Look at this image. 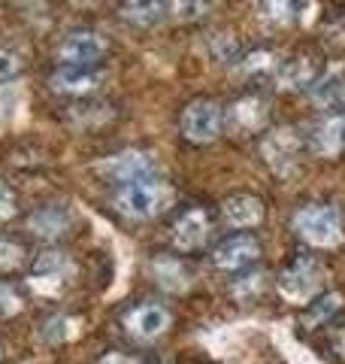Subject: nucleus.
Returning <instances> with one entry per match:
<instances>
[{
  "label": "nucleus",
  "mask_w": 345,
  "mask_h": 364,
  "mask_svg": "<svg viewBox=\"0 0 345 364\" xmlns=\"http://www.w3.org/2000/svg\"><path fill=\"white\" fill-rule=\"evenodd\" d=\"M291 231L312 249H336L345 240L342 215L333 203H303L291 215Z\"/></svg>",
  "instance_id": "nucleus-1"
},
{
  "label": "nucleus",
  "mask_w": 345,
  "mask_h": 364,
  "mask_svg": "<svg viewBox=\"0 0 345 364\" xmlns=\"http://www.w3.org/2000/svg\"><path fill=\"white\" fill-rule=\"evenodd\" d=\"M275 289H279V294L288 304L306 306L309 301H315L324 291V267H321V261L315 255L300 252L279 270Z\"/></svg>",
  "instance_id": "nucleus-2"
},
{
  "label": "nucleus",
  "mask_w": 345,
  "mask_h": 364,
  "mask_svg": "<svg viewBox=\"0 0 345 364\" xmlns=\"http://www.w3.org/2000/svg\"><path fill=\"white\" fill-rule=\"evenodd\" d=\"M112 203H115V210H119L124 219L146 222V219H155L158 213L167 210L170 188H167V182L152 179V176L136 179V182H128V186H119Z\"/></svg>",
  "instance_id": "nucleus-3"
},
{
  "label": "nucleus",
  "mask_w": 345,
  "mask_h": 364,
  "mask_svg": "<svg viewBox=\"0 0 345 364\" xmlns=\"http://www.w3.org/2000/svg\"><path fill=\"white\" fill-rule=\"evenodd\" d=\"M261 155L267 167L273 170L275 176H294L297 167H300V155H303V136L297 134V128H273L263 134L261 140Z\"/></svg>",
  "instance_id": "nucleus-4"
},
{
  "label": "nucleus",
  "mask_w": 345,
  "mask_h": 364,
  "mask_svg": "<svg viewBox=\"0 0 345 364\" xmlns=\"http://www.w3.org/2000/svg\"><path fill=\"white\" fill-rule=\"evenodd\" d=\"M121 328L136 343H155L172 328V313L164 304H136L121 313Z\"/></svg>",
  "instance_id": "nucleus-5"
},
{
  "label": "nucleus",
  "mask_w": 345,
  "mask_h": 364,
  "mask_svg": "<svg viewBox=\"0 0 345 364\" xmlns=\"http://www.w3.org/2000/svg\"><path fill=\"white\" fill-rule=\"evenodd\" d=\"M224 131V109L209 97L191 100L182 109V136L191 143H215Z\"/></svg>",
  "instance_id": "nucleus-6"
},
{
  "label": "nucleus",
  "mask_w": 345,
  "mask_h": 364,
  "mask_svg": "<svg viewBox=\"0 0 345 364\" xmlns=\"http://www.w3.org/2000/svg\"><path fill=\"white\" fill-rule=\"evenodd\" d=\"M261 258V243L255 234H230L215 243L209 252V264L221 273H243Z\"/></svg>",
  "instance_id": "nucleus-7"
},
{
  "label": "nucleus",
  "mask_w": 345,
  "mask_h": 364,
  "mask_svg": "<svg viewBox=\"0 0 345 364\" xmlns=\"http://www.w3.org/2000/svg\"><path fill=\"white\" fill-rule=\"evenodd\" d=\"M94 170H97L103 179L128 186V182L152 176L155 158L148 155V152H143V149H124V152H115V155H109V158H103V161H97Z\"/></svg>",
  "instance_id": "nucleus-8"
},
{
  "label": "nucleus",
  "mask_w": 345,
  "mask_h": 364,
  "mask_svg": "<svg viewBox=\"0 0 345 364\" xmlns=\"http://www.w3.org/2000/svg\"><path fill=\"white\" fill-rule=\"evenodd\" d=\"M106 55V40L97 31H73L58 46L61 67H94Z\"/></svg>",
  "instance_id": "nucleus-9"
},
{
  "label": "nucleus",
  "mask_w": 345,
  "mask_h": 364,
  "mask_svg": "<svg viewBox=\"0 0 345 364\" xmlns=\"http://www.w3.org/2000/svg\"><path fill=\"white\" fill-rule=\"evenodd\" d=\"M170 240L179 252H200L209 243V215L200 207H191L170 228Z\"/></svg>",
  "instance_id": "nucleus-10"
},
{
  "label": "nucleus",
  "mask_w": 345,
  "mask_h": 364,
  "mask_svg": "<svg viewBox=\"0 0 345 364\" xmlns=\"http://www.w3.org/2000/svg\"><path fill=\"white\" fill-rule=\"evenodd\" d=\"M342 306H345V294L330 289V291H321L315 301L306 304V310L300 316V322H297V328H300L303 334H321L330 322H336V318L342 316Z\"/></svg>",
  "instance_id": "nucleus-11"
},
{
  "label": "nucleus",
  "mask_w": 345,
  "mask_h": 364,
  "mask_svg": "<svg viewBox=\"0 0 345 364\" xmlns=\"http://www.w3.org/2000/svg\"><path fill=\"white\" fill-rule=\"evenodd\" d=\"M70 222H73V215L64 203H43V207H37L28 215V234L37 237V240L55 243L58 237L67 234Z\"/></svg>",
  "instance_id": "nucleus-12"
},
{
  "label": "nucleus",
  "mask_w": 345,
  "mask_h": 364,
  "mask_svg": "<svg viewBox=\"0 0 345 364\" xmlns=\"http://www.w3.org/2000/svg\"><path fill=\"white\" fill-rule=\"evenodd\" d=\"M309 146L321 158H339L345 152V112H330L321 119L312 128Z\"/></svg>",
  "instance_id": "nucleus-13"
},
{
  "label": "nucleus",
  "mask_w": 345,
  "mask_h": 364,
  "mask_svg": "<svg viewBox=\"0 0 345 364\" xmlns=\"http://www.w3.org/2000/svg\"><path fill=\"white\" fill-rule=\"evenodd\" d=\"M267 116H270L267 100L258 97V95L239 97V100H234V104H230V109H227L230 128L239 131V134H258V131H263V124H267Z\"/></svg>",
  "instance_id": "nucleus-14"
},
{
  "label": "nucleus",
  "mask_w": 345,
  "mask_h": 364,
  "mask_svg": "<svg viewBox=\"0 0 345 364\" xmlns=\"http://www.w3.org/2000/svg\"><path fill=\"white\" fill-rule=\"evenodd\" d=\"M103 76L106 73L97 70V67H61V70L52 73L49 85L58 95H91V91L100 88Z\"/></svg>",
  "instance_id": "nucleus-15"
},
{
  "label": "nucleus",
  "mask_w": 345,
  "mask_h": 364,
  "mask_svg": "<svg viewBox=\"0 0 345 364\" xmlns=\"http://www.w3.org/2000/svg\"><path fill=\"white\" fill-rule=\"evenodd\" d=\"M263 213H267L263 210V200L255 195H246V191L221 200V219L230 228H255L263 222Z\"/></svg>",
  "instance_id": "nucleus-16"
},
{
  "label": "nucleus",
  "mask_w": 345,
  "mask_h": 364,
  "mask_svg": "<svg viewBox=\"0 0 345 364\" xmlns=\"http://www.w3.org/2000/svg\"><path fill=\"white\" fill-rule=\"evenodd\" d=\"M73 273H76L73 258L61 252V249H45V252H40L31 261V279H37V282H58L61 286Z\"/></svg>",
  "instance_id": "nucleus-17"
},
{
  "label": "nucleus",
  "mask_w": 345,
  "mask_h": 364,
  "mask_svg": "<svg viewBox=\"0 0 345 364\" xmlns=\"http://www.w3.org/2000/svg\"><path fill=\"white\" fill-rule=\"evenodd\" d=\"M275 82L285 91H297L306 85L318 82V61L312 55H297V58H288L275 67Z\"/></svg>",
  "instance_id": "nucleus-18"
},
{
  "label": "nucleus",
  "mask_w": 345,
  "mask_h": 364,
  "mask_svg": "<svg viewBox=\"0 0 345 364\" xmlns=\"http://www.w3.org/2000/svg\"><path fill=\"white\" fill-rule=\"evenodd\" d=\"M258 16L273 21V25H297L309 16L312 0H258Z\"/></svg>",
  "instance_id": "nucleus-19"
},
{
  "label": "nucleus",
  "mask_w": 345,
  "mask_h": 364,
  "mask_svg": "<svg viewBox=\"0 0 345 364\" xmlns=\"http://www.w3.org/2000/svg\"><path fill=\"white\" fill-rule=\"evenodd\" d=\"M119 13L124 21H131V25L152 28L164 16H170V0H121Z\"/></svg>",
  "instance_id": "nucleus-20"
},
{
  "label": "nucleus",
  "mask_w": 345,
  "mask_h": 364,
  "mask_svg": "<svg viewBox=\"0 0 345 364\" xmlns=\"http://www.w3.org/2000/svg\"><path fill=\"white\" fill-rule=\"evenodd\" d=\"M152 277L158 286H164L170 291H182L188 289V279H191V270L182 264L179 258H170V255H160L152 261Z\"/></svg>",
  "instance_id": "nucleus-21"
},
{
  "label": "nucleus",
  "mask_w": 345,
  "mask_h": 364,
  "mask_svg": "<svg viewBox=\"0 0 345 364\" xmlns=\"http://www.w3.org/2000/svg\"><path fill=\"white\" fill-rule=\"evenodd\" d=\"M312 104L321 109H339L345 112V76L336 70L312 85Z\"/></svg>",
  "instance_id": "nucleus-22"
},
{
  "label": "nucleus",
  "mask_w": 345,
  "mask_h": 364,
  "mask_svg": "<svg viewBox=\"0 0 345 364\" xmlns=\"http://www.w3.org/2000/svg\"><path fill=\"white\" fill-rule=\"evenodd\" d=\"M206 55L218 64H236L243 61V46L234 33H206Z\"/></svg>",
  "instance_id": "nucleus-23"
},
{
  "label": "nucleus",
  "mask_w": 345,
  "mask_h": 364,
  "mask_svg": "<svg viewBox=\"0 0 345 364\" xmlns=\"http://www.w3.org/2000/svg\"><path fill=\"white\" fill-rule=\"evenodd\" d=\"M263 289H267V270H243L239 277L230 282V294H234L236 301H243V304H255L261 294H263Z\"/></svg>",
  "instance_id": "nucleus-24"
},
{
  "label": "nucleus",
  "mask_w": 345,
  "mask_h": 364,
  "mask_svg": "<svg viewBox=\"0 0 345 364\" xmlns=\"http://www.w3.org/2000/svg\"><path fill=\"white\" fill-rule=\"evenodd\" d=\"M318 349L327 361L345 364V316H339L336 322H330L324 331L318 334Z\"/></svg>",
  "instance_id": "nucleus-25"
},
{
  "label": "nucleus",
  "mask_w": 345,
  "mask_h": 364,
  "mask_svg": "<svg viewBox=\"0 0 345 364\" xmlns=\"http://www.w3.org/2000/svg\"><path fill=\"white\" fill-rule=\"evenodd\" d=\"M112 109L109 104H76L70 107V122L79 124V128H97V124L109 122Z\"/></svg>",
  "instance_id": "nucleus-26"
},
{
  "label": "nucleus",
  "mask_w": 345,
  "mask_h": 364,
  "mask_svg": "<svg viewBox=\"0 0 345 364\" xmlns=\"http://www.w3.org/2000/svg\"><path fill=\"white\" fill-rule=\"evenodd\" d=\"M212 4L215 0H170V18L191 25V21H200L209 16Z\"/></svg>",
  "instance_id": "nucleus-27"
},
{
  "label": "nucleus",
  "mask_w": 345,
  "mask_h": 364,
  "mask_svg": "<svg viewBox=\"0 0 345 364\" xmlns=\"http://www.w3.org/2000/svg\"><path fill=\"white\" fill-rule=\"evenodd\" d=\"M25 261H28V249L18 240H13V237L0 234V273H16L25 267Z\"/></svg>",
  "instance_id": "nucleus-28"
},
{
  "label": "nucleus",
  "mask_w": 345,
  "mask_h": 364,
  "mask_svg": "<svg viewBox=\"0 0 345 364\" xmlns=\"http://www.w3.org/2000/svg\"><path fill=\"white\" fill-rule=\"evenodd\" d=\"M25 306H28L25 291H21L16 282L0 279V316H4V318H13V316H18V313H25Z\"/></svg>",
  "instance_id": "nucleus-29"
},
{
  "label": "nucleus",
  "mask_w": 345,
  "mask_h": 364,
  "mask_svg": "<svg viewBox=\"0 0 345 364\" xmlns=\"http://www.w3.org/2000/svg\"><path fill=\"white\" fill-rule=\"evenodd\" d=\"M16 213H18V198H16V191L9 188V182L0 179V222L16 219Z\"/></svg>",
  "instance_id": "nucleus-30"
},
{
  "label": "nucleus",
  "mask_w": 345,
  "mask_h": 364,
  "mask_svg": "<svg viewBox=\"0 0 345 364\" xmlns=\"http://www.w3.org/2000/svg\"><path fill=\"white\" fill-rule=\"evenodd\" d=\"M18 73H21V58L13 49H4V46H0V82H6V79H13Z\"/></svg>",
  "instance_id": "nucleus-31"
},
{
  "label": "nucleus",
  "mask_w": 345,
  "mask_h": 364,
  "mask_svg": "<svg viewBox=\"0 0 345 364\" xmlns=\"http://www.w3.org/2000/svg\"><path fill=\"white\" fill-rule=\"evenodd\" d=\"M243 64H246V70H248V73H258V70H273V67H279V64L273 61V52H267V49L243 55Z\"/></svg>",
  "instance_id": "nucleus-32"
},
{
  "label": "nucleus",
  "mask_w": 345,
  "mask_h": 364,
  "mask_svg": "<svg viewBox=\"0 0 345 364\" xmlns=\"http://www.w3.org/2000/svg\"><path fill=\"white\" fill-rule=\"evenodd\" d=\"M94 364H143L136 355H128V352H121V349H109V352H103V355L94 361Z\"/></svg>",
  "instance_id": "nucleus-33"
},
{
  "label": "nucleus",
  "mask_w": 345,
  "mask_h": 364,
  "mask_svg": "<svg viewBox=\"0 0 345 364\" xmlns=\"http://www.w3.org/2000/svg\"><path fill=\"white\" fill-rule=\"evenodd\" d=\"M152 364H176V361H170V358H160V361H152Z\"/></svg>",
  "instance_id": "nucleus-34"
},
{
  "label": "nucleus",
  "mask_w": 345,
  "mask_h": 364,
  "mask_svg": "<svg viewBox=\"0 0 345 364\" xmlns=\"http://www.w3.org/2000/svg\"><path fill=\"white\" fill-rule=\"evenodd\" d=\"M6 361V352H4V346H0V364H4Z\"/></svg>",
  "instance_id": "nucleus-35"
}]
</instances>
